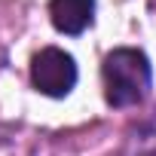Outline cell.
I'll use <instances>...</instances> for the list:
<instances>
[{
  "mask_svg": "<svg viewBox=\"0 0 156 156\" xmlns=\"http://www.w3.org/2000/svg\"><path fill=\"white\" fill-rule=\"evenodd\" d=\"M122 156H156V116L144 119L129 132Z\"/></svg>",
  "mask_w": 156,
  "mask_h": 156,
  "instance_id": "277c9868",
  "label": "cell"
},
{
  "mask_svg": "<svg viewBox=\"0 0 156 156\" xmlns=\"http://www.w3.org/2000/svg\"><path fill=\"white\" fill-rule=\"evenodd\" d=\"M49 19L61 34H83L95 19V0H49Z\"/></svg>",
  "mask_w": 156,
  "mask_h": 156,
  "instance_id": "3957f363",
  "label": "cell"
},
{
  "mask_svg": "<svg viewBox=\"0 0 156 156\" xmlns=\"http://www.w3.org/2000/svg\"><path fill=\"white\" fill-rule=\"evenodd\" d=\"M0 156H55V150L40 138L0 135Z\"/></svg>",
  "mask_w": 156,
  "mask_h": 156,
  "instance_id": "5b68a950",
  "label": "cell"
},
{
  "mask_svg": "<svg viewBox=\"0 0 156 156\" xmlns=\"http://www.w3.org/2000/svg\"><path fill=\"white\" fill-rule=\"evenodd\" d=\"M31 83L49 98H64L76 86V61L58 46H46L31 58Z\"/></svg>",
  "mask_w": 156,
  "mask_h": 156,
  "instance_id": "7a4b0ae2",
  "label": "cell"
},
{
  "mask_svg": "<svg viewBox=\"0 0 156 156\" xmlns=\"http://www.w3.org/2000/svg\"><path fill=\"white\" fill-rule=\"evenodd\" d=\"M104 98L113 107H135L144 101L150 89V61L141 49H113L101 67Z\"/></svg>",
  "mask_w": 156,
  "mask_h": 156,
  "instance_id": "6da1fadb",
  "label": "cell"
}]
</instances>
